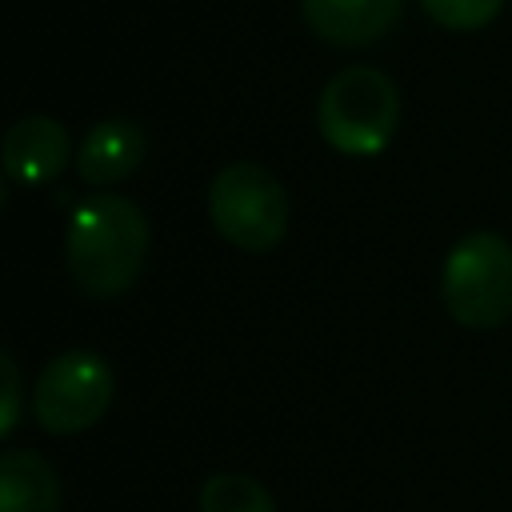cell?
I'll use <instances>...</instances> for the list:
<instances>
[{
  "instance_id": "cell-9",
  "label": "cell",
  "mask_w": 512,
  "mask_h": 512,
  "mask_svg": "<svg viewBox=\"0 0 512 512\" xmlns=\"http://www.w3.org/2000/svg\"><path fill=\"white\" fill-rule=\"evenodd\" d=\"M0 512H60V476L32 448L0 456Z\"/></svg>"
},
{
  "instance_id": "cell-3",
  "label": "cell",
  "mask_w": 512,
  "mask_h": 512,
  "mask_svg": "<svg viewBox=\"0 0 512 512\" xmlns=\"http://www.w3.org/2000/svg\"><path fill=\"white\" fill-rule=\"evenodd\" d=\"M440 300L464 328H500L512 316V244L500 232H468L440 268Z\"/></svg>"
},
{
  "instance_id": "cell-4",
  "label": "cell",
  "mask_w": 512,
  "mask_h": 512,
  "mask_svg": "<svg viewBox=\"0 0 512 512\" xmlns=\"http://www.w3.org/2000/svg\"><path fill=\"white\" fill-rule=\"evenodd\" d=\"M208 216L232 248L272 252L288 232V192L264 164L236 160L212 176Z\"/></svg>"
},
{
  "instance_id": "cell-7",
  "label": "cell",
  "mask_w": 512,
  "mask_h": 512,
  "mask_svg": "<svg viewBox=\"0 0 512 512\" xmlns=\"http://www.w3.org/2000/svg\"><path fill=\"white\" fill-rule=\"evenodd\" d=\"M144 152H148L144 128L128 116H108L84 132V140L76 148V172L84 184L104 188V184H116L128 172H136Z\"/></svg>"
},
{
  "instance_id": "cell-2",
  "label": "cell",
  "mask_w": 512,
  "mask_h": 512,
  "mask_svg": "<svg viewBox=\"0 0 512 512\" xmlns=\"http://www.w3.org/2000/svg\"><path fill=\"white\" fill-rule=\"evenodd\" d=\"M396 124L400 92L372 64H352L320 88L316 128L340 156H380L392 144Z\"/></svg>"
},
{
  "instance_id": "cell-5",
  "label": "cell",
  "mask_w": 512,
  "mask_h": 512,
  "mask_svg": "<svg viewBox=\"0 0 512 512\" xmlns=\"http://www.w3.org/2000/svg\"><path fill=\"white\" fill-rule=\"evenodd\" d=\"M112 396V364L88 348H72L40 368L32 384V416L48 436H76L108 412Z\"/></svg>"
},
{
  "instance_id": "cell-8",
  "label": "cell",
  "mask_w": 512,
  "mask_h": 512,
  "mask_svg": "<svg viewBox=\"0 0 512 512\" xmlns=\"http://www.w3.org/2000/svg\"><path fill=\"white\" fill-rule=\"evenodd\" d=\"M304 24L336 44V48H360L380 40L404 12V0H300Z\"/></svg>"
},
{
  "instance_id": "cell-11",
  "label": "cell",
  "mask_w": 512,
  "mask_h": 512,
  "mask_svg": "<svg viewBox=\"0 0 512 512\" xmlns=\"http://www.w3.org/2000/svg\"><path fill=\"white\" fill-rule=\"evenodd\" d=\"M424 16L448 32H476V28H488L504 0H420Z\"/></svg>"
},
{
  "instance_id": "cell-6",
  "label": "cell",
  "mask_w": 512,
  "mask_h": 512,
  "mask_svg": "<svg viewBox=\"0 0 512 512\" xmlns=\"http://www.w3.org/2000/svg\"><path fill=\"white\" fill-rule=\"evenodd\" d=\"M72 152L68 128L44 112L20 116L4 136V176L8 184H48L64 172Z\"/></svg>"
},
{
  "instance_id": "cell-12",
  "label": "cell",
  "mask_w": 512,
  "mask_h": 512,
  "mask_svg": "<svg viewBox=\"0 0 512 512\" xmlns=\"http://www.w3.org/2000/svg\"><path fill=\"white\" fill-rule=\"evenodd\" d=\"M0 376H4V400H0V436H12L16 432V420H20V368L16 360L4 352L0 356Z\"/></svg>"
},
{
  "instance_id": "cell-1",
  "label": "cell",
  "mask_w": 512,
  "mask_h": 512,
  "mask_svg": "<svg viewBox=\"0 0 512 512\" xmlns=\"http://www.w3.org/2000/svg\"><path fill=\"white\" fill-rule=\"evenodd\" d=\"M64 260L72 284L92 300L128 292L148 260V216L128 196L96 192L68 216Z\"/></svg>"
},
{
  "instance_id": "cell-10",
  "label": "cell",
  "mask_w": 512,
  "mask_h": 512,
  "mask_svg": "<svg viewBox=\"0 0 512 512\" xmlns=\"http://www.w3.org/2000/svg\"><path fill=\"white\" fill-rule=\"evenodd\" d=\"M200 512H276V500L248 472H216L200 484Z\"/></svg>"
}]
</instances>
